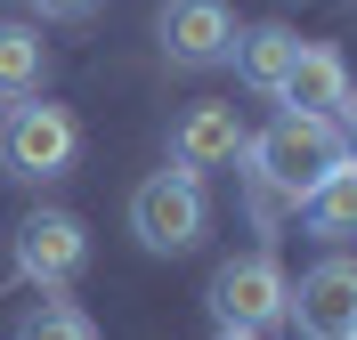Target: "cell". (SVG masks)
<instances>
[{"instance_id": "obj_4", "label": "cell", "mask_w": 357, "mask_h": 340, "mask_svg": "<svg viewBox=\"0 0 357 340\" xmlns=\"http://www.w3.org/2000/svg\"><path fill=\"white\" fill-rule=\"evenodd\" d=\"M73 154H82V122L49 97H24V106H0V170L8 179H66Z\"/></svg>"}, {"instance_id": "obj_1", "label": "cell", "mask_w": 357, "mask_h": 340, "mask_svg": "<svg viewBox=\"0 0 357 340\" xmlns=\"http://www.w3.org/2000/svg\"><path fill=\"white\" fill-rule=\"evenodd\" d=\"M333 162H341V130L325 113H284L276 106V122L244 138V186H252L260 227L276 219V211H301Z\"/></svg>"}, {"instance_id": "obj_12", "label": "cell", "mask_w": 357, "mask_h": 340, "mask_svg": "<svg viewBox=\"0 0 357 340\" xmlns=\"http://www.w3.org/2000/svg\"><path fill=\"white\" fill-rule=\"evenodd\" d=\"M49 90V41L33 24H8L0 17V106H24V97Z\"/></svg>"}, {"instance_id": "obj_10", "label": "cell", "mask_w": 357, "mask_h": 340, "mask_svg": "<svg viewBox=\"0 0 357 340\" xmlns=\"http://www.w3.org/2000/svg\"><path fill=\"white\" fill-rule=\"evenodd\" d=\"M292 57H301V33L292 24H236V73H244V90L276 97L284 90Z\"/></svg>"}, {"instance_id": "obj_2", "label": "cell", "mask_w": 357, "mask_h": 340, "mask_svg": "<svg viewBox=\"0 0 357 340\" xmlns=\"http://www.w3.org/2000/svg\"><path fill=\"white\" fill-rule=\"evenodd\" d=\"M203 227H211V203H203V179L195 170H155V179H138L130 186V235L155 259H178V251H195L203 243Z\"/></svg>"}, {"instance_id": "obj_15", "label": "cell", "mask_w": 357, "mask_h": 340, "mask_svg": "<svg viewBox=\"0 0 357 340\" xmlns=\"http://www.w3.org/2000/svg\"><path fill=\"white\" fill-rule=\"evenodd\" d=\"M333 130H341V162H357V106H349V113H341Z\"/></svg>"}, {"instance_id": "obj_16", "label": "cell", "mask_w": 357, "mask_h": 340, "mask_svg": "<svg viewBox=\"0 0 357 340\" xmlns=\"http://www.w3.org/2000/svg\"><path fill=\"white\" fill-rule=\"evenodd\" d=\"M211 340H252V332H211Z\"/></svg>"}, {"instance_id": "obj_14", "label": "cell", "mask_w": 357, "mask_h": 340, "mask_svg": "<svg viewBox=\"0 0 357 340\" xmlns=\"http://www.w3.org/2000/svg\"><path fill=\"white\" fill-rule=\"evenodd\" d=\"M33 8H41V17H66V24H73V17H89V8H98V0H33Z\"/></svg>"}, {"instance_id": "obj_11", "label": "cell", "mask_w": 357, "mask_h": 340, "mask_svg": "<svg viewBox=\"0 0 357 340\" xmlns=\"http://www.w3.org/2000/svg\"><path fill=\"white\" fill-rule=\"evenodd\" d=\"M301 227L317 243H357V162H333L317 179V195L301 203Z\"/></svg>"}, {"instance_id": "obj_6", "label": "cell", "mask_w": 357, "mask_h": 340, "mask_svg": "<svg viewBox=\"0 0 357 340\" xmlns=\"http://www.w3.org/2000/svg\"><path fill=\"white\" fill-rule=\"evenodd\" d=\"M301 340H357V259H317L292 284V316Z\"/></svg>"}, {"instance_id": "obj_5", "label": "cell", "mask_w": 357, "mask_h": 340, "mask_svg": "<svg viewBox=\"0 0 357 340\" xmlns=\"http://www.w3.org/2000/svg\"><path fill=\"white\" fill-rule=\"evenodd\" d=\"M82 268H89V227L73 219V211H33V219L17 227V275L24 284L66 292Z\"/></svg>"}, {"instance_id": "obj_3", "label": "cell", "mask_w": 357, "mask_h": 340, "mask_svg": "<svg viewBox=\"0 0 357 340\" xmlns=\"http://www.w3.org/2000/svg\"><path fill=\"white\" fill-rule=\"evenodd\" d=\"M203 300H211V324H220V332H252V340H268L276 324L292 316V284H284V268H276L268 251L220 259Z\"/></svg>"}, {"instance_id": "obj_13", "label": "cell", "mask_w": 357, "mask_h": 340, "mask_svg": "<svg viewBox=\"0 0 357 340\" xmlns=\"http://www.w3.org/2000/svg\"><path fill=\"white\" fill-rule=\"evenodd\" d=\"M17 340H98V324L73 308V300H33L24 308V332Z\"/></svg>"}, {"instance_id": "obj_9", "label": "cell", "mask_w": 357, "mask_h": 340, "mask_svg": "<svg viewBox=\"0 0 357 340\" xmlns=\"http://www.w3.org/2000/svg\"><path fill=\"white\" fill-rule=\"evenodd\" d=\"M244 122H236V106H187L171 122V162L178 170H236V162H244Z\"/></svg>"}, {"instance_id": "obj_8", "label": "cell", "mask_w": 357, "mask_h": 340, "mask_svg": "<svg viewBox=\"0 0 357 340\" xmlns=\"http://www.w3.org/2000/svg\"><path fill=\"white\" fill-rule=\"evenodd\" d=\"M276 106H284V113H325V122H341V113L357 106V81H349V65H341V49L301 41V57H292Z\"/></svg>"}, {"instance_id": "obj_7", "label": "cell", "mask_w": 357, "mask_h": 340, "mask_svg": "<svg viewBox=\"0 0 357 340\" xmlns=\"http://www.w3.org/2000/svg\"><path fill=\"white\" fill-rule=\"evenodd\" d=\"M155 41L171 65H227L236 57V17H227V0H162Z\"/></svg>"}]
</instances>
